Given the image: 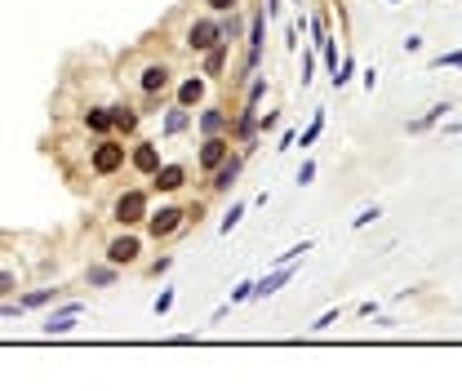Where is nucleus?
I'll return each instance as SVG.
<instances>
[{
	"instance_id": "f257e3e1",
	"label": "nucleus",
	"mask_w": 462,
	"mask_h": 391,
	"mask_svg": "<svg viewBox=\"0 0 462 391\" xmlns=\"http://www.w3.org/2000/svg\"><path fill=\"white\" fill-rule=\"evenodd\" d=\"M89 169L98 178H112L116 169H125V147L112 142V138H103L98 147H94V156H89Z\"/></svg>"
},
{
	"instance_id": "f03ea898",
	"label": "nucleus",
	"mask_w": 462,
	"mask_h": 391,
	"mask_svg": "<svg viewBox=\"0 0 462 391\" xmlns=\"http://www.w3.org/2000/svg\"><path fill=\"white\" fill-rule=\"evenodd\" d=\"M112 218H116L120 227H133V223H142V218H147V191H138V187H133V191H125V196L116 200Z\"/></svg>"
},
{
	"instance_id": "7ed1b4c3",
	"label": "nucleus",
	"mask_w": 462,
	"mask_h": 391,
	"mask_svg": "<svg viewBox=\"0 0 462 391\" xmlns=\"http://www.w3.org/2000/svg\"><path fill=\"white\" fill-rule=\"evenodd\" d=\"M187 223V209H178V205H165L161 214H147V231L156 240H165V236H174V231Z\"/></svg>"
},
{
	"instance_id": "20e7f679",
	"label": "nucleus",
	"mask_w": 462,
	"mask_h": 391,
	"mask_svg": "<svg viewBox=\"0 0 462 391\" xmlns=\"http://www.w3.org/2000/svg\"><path fill=\"white\" fill-rule=\"evenodd\" d=\"M218 40H223V27H218L214 18H196L187 27V49H196V54H204V49H214Z\"/></svg>"
},
{
	"instance_id": "39448f33",
	"label": "nucleus",
	"mask_w": 462,
	"mask_h": 391,
	"mask_svg": "<svg viewBox=\"0 0 462 391\" xmlns=\"http://www.w3.org/2000/svg\"><path fill=\"white\" fill-rule=\"evenodd\" d=\"M227 152H231V142L223 138V133H209V138H204V147H200V161H196V165L204 169V174H214V169L227 161Z\"/></svg>"
},
{
	"instance_id": "423d86ee",
	"label": "nucleus",
	"mask_w": 462,
	"mask_h": 391,
	"mask_svg": "<svg viewBox=\"0 0 462 391\" xmlns=\"http://www.w3.org/2000/svg\"><path fill=\"white\" fill-rule=\"evenodd\" d=\"M138 236H116L112 244H107V263L112 267H129V263H138Z\"/></svg>"
},
{
	"instance_id": "0eeeda50",
	"label": "nucleus",
	"mask_w": 462,
	"mask_h": 391,
	"mask_svg": "<svg viewBox=\"0 0 462 391\" xmlns=\"http://www.w3.org/2000/svg\"><path fill=\"white\" fill-rule=\"evenodd\" d=\"M240 165H245V156H231L227 152V161L209 174V187L214 191H231V187H236V178H240Z\"/></svg>"
},
{
	"instance_id": "6e6552de",
	"label": "nucleus",
	"mask_w": 462,
	"mask_h": 391,
	"mask_svg": "<svg viewBox=\"0 0 462 391\" xmlns=\"http://www.w3.org/2000/svg\"><path fill=\"white\" fill-rule=\"evenodd\" d=\"M80 311H84V302H67V307L58 311V316H50V320H45L40 329H45L50 338H58V334H71V329H76V316H80Z\"/></svg>"
},
{
	"instance_id": "1a4fd4ad",
	"label": "nucleus",
	"mask_w": 462,
	"mask_h": 391,
	"mask_svg": "<svg viewBox=\"0 0 462 391\" xmlns=\"http://www.w3.org/2000/svg\"><path fill=\"white\" fill-rule=\"evenodd\" d=\"M289 280H294V263H285V267H276L271 276L253 280V293H249V298H271V293L281 289V285H289Z\"/></svg>"
},
{
	"instance_id": "9d476101",
	"label": "nucleus",
	"mask_w": 462,
	"mask_h": 391,
	"mask_svg": "<svg viewBox=\"0 0 462 391\" xmlns=\"http://www.w3.org/2000/svg\"><path fill=\"white\" fill-rule=\"evenodd\" d=\"M182 182H187V165H161L151 174V187L156 191H178Z\"/></svg>"
},
{
	"instance_id": "9b49d317",
	"label": "nucleus",
	"mask_w": 462,
	"mask_h": 391,
	"mask_svg": "<svg viewBox=\"0 0 462 391\" xmlns=\"http://www.w3.org/2000/svg\"><path fill=\"white\" fill-rule=\"evenodd\" d=\"M169 76H174V71H169L165 63H147V67H142V94H165L169 89Z\"/></svg>"
},
{
	"instance_id": "f8f14e48",
	"label": "nucleus",
	"mask_w": 462,
	"mask_h": 391,
	"mask_svg": "<svg viewBox=\"0 0 462 391\" xmlns=\"http://www.w3.org/2000/svg\"><path fill=\"white\" fill-rule=\"evenodd\" d=\"M133 169L151 178L156 169H161V147H156V142H138V147H133Z\"/></svg>"
},
{
	"instance_id": "ddd939ff",
	"label": "nucleus",
	"mask_w": 462,
	"mask_h": 391,
	"mask_svg": "<svg viewBox=\"0 0 462 391\" xmlns=\"http://www.w3.org/2000/svg\"><path fill=\"white\" fill-rule=\"evenodd\" d=\"M107 116H112V129H120V133H133V129H138V120H142V112H133L129 103L107 107Z\"/></svg>"
},
{
	"instance_id": "4468645a",
	"label": "nucleus",
	"mask_w": 462,
	"mask_h": 391,
	"mask_svg": "<svg viewBox=\"0 0 462 391\" xmlns=\"http://www.w3.org/2000/svg\"><path fill=\"white\" fill-rule=\"evenodd\" d=\"M262 31H267V18L253 14V22H249V67H258V58H262Z\"/></svg>"
},
{
	"instance_id": "2eb2a0df",
	"label": "nucleus",
	"mask_w": 462,
	"mask_h": 391,
	"mask_svg": "<svg viewBox=\"0 0 462 391\" xmlns=\"http://www.w3.org/2000/svg\"><path fill=\"white\" fill-rule=\"evenodd\" d=\"M200 98H204V80L191 76V80H182V84H178V107H187V112H191Z\"/></svg>"
},
{
	"instance_id": "dca6fc26",
	"label": "nucleus",
	"mask_w": 462,
	"mask_h": 391,
	"mask_svg": "<svg viewBox=\"0 0 462 391\" xmlns=\"http://www.w3.org/2000/svg\"><path fill=\"white\" fill-rule=\"evenodd\" d=\"M253 129H258V103H249L245 112L236 116V138H240V142H249V138H253Z\"/></svg>"
},
{
	"instance_id": "f3484780",
	"label": "nucleus",
	"mask_w": 462,
	"mask_h": 391,
	"mask_svg": "<svg viewBox=\"0 0 462 391\" xmlns=\"http://www.w3.org/2000/svg\"><path fill=\"white\" fill-rule=\"evenodd\" d=\"M227 63V40H218L214 49H204V76H218Z\"/></svg>"
},
{
	"instance_id": "a211bd4d",
	"label": "nucleus",
	"mask_w": 462,
	"mask_h": 391,
	"mask_svg": "<svg viewBox=\"0 0 462 391\" xmlns=\"http://www.w3.org/2000/svg\"><path fill=\"white\" fill-rule=\"evenodd\" d=\"M227 129V116L218 112V107H209V112H200V133L209 138V133H223Z\"/></svg>"
},
{
	"instance_id": "6ab92c4d",
	"label": "nucleus",
	"mask_w": 462,
	"mask_h": 391,
	"mask_svg": "<svg viewBox=\"0 0 462 391\" xmlns=\"http://www.w3.org/2000/svg\"><path fill=\"white\" fill-rule=\"evenodd\" d=\"M187 125H191V112H187V107H174V112L165 116V133H182Z\"/></svg>"
},
{
	"instance_id": "aec40b11",
	"label": "nucleus",
	"mask_w": 462,
	"mask_h": 391,
	"mask_svg": "<svg viewBox=\"0 0 462 391\" xmlns=\"http://www.w3.org/2000/svg\"><path fill=\"white\" fill-rule=\"evenodd\" d=\"M445 112H449V103H435V107H431V112L422 116V120H413V125H409V133H422V129H431V125H435V120H440Z\"/></svg>"
},
{
	"instance_id": "412c9836",
	"label": "nucleus",
	"mask_w": 462,
	"mask_h": 391,
	"mask_svg": "<svg viewBox=\"0 0 462 391\" xmlns=\"http://www.w3.org/2000/svg\"><path fill=\"white\" fill-rule=\"evenodd\" d=\"M84 125H89V133H107V129H112V116H107V107L89 112V116H84Z\"/></svg>"
},
{
	"instance_id": "4be33fe9",
	"label": "nucleus",
	"mask_w": 462,
	"mask_h": 391,
	"mask_svg": "<svg viewBox=\"0 0 462 391\" xmlns=\"http://www.w3.org/2000/svg\"><path fill=\"white\" fill-rule=\"evenodd\" d=\"M89 285H116V267L112 263H107V267H89Z\"/></svg>"
},
{
	"instance_id": "5701e85b",
	"label": "nucleus",
	"mask_w": 462,
	"mask_h": 391,
	"mask_svg": "<svg viewBox=\"0 0 462 391\" xmlns=\"http://www.w3.org/2000/svg\"><path fill=\"white\" fill-rule=\"evenodd\" d=\"M54 298H58V289H31L27 298H18V302L22 307H45V302H54Z\"/></svg>"
},
{
	"instance_id": "b1692460",
	"label": "nucleus",
	"mask_w": 462,
	"mask_h": 391,
	"mask_svg": "<svg viewBox=\"0 0 462 391\" xmlns=\"http://www.w3.org/2000/svg\"><path fill=\"white\" fill-rule=\"evenodd\" d=\"M240 218H245V205H231V214L223 218V236H231V231H236V223Z\"/></svg>"
},
{
	"instance_id": "393cba45",
	"label": "nucleus",
	"mask_w": 462,
	"mask_h": 391,
	"mask_svg": "<svg viewBox=\"0 0 462 391\" xmlns=\"http://www.w3.org/2000/svg\"><path fill=\"white\" fill-rule=\"evenodd\" d=\"M373 218H382V209H378V205H373V209H360L356 218H351V227H356V231H360V227H369V223H373Z\"/></svg>"
},
{
	"instance_id": "a878e982",
	"label": "nucleus",
	"mask_w": 462,
	"mask_h": 391,
	"mask_svg": "<svg viewBox=\"0 0 462 391\" xmlns=\"http://www.w3.org/2000/svg\"><path fill=\"white\" fill-rule=\"evenodd\" d=\"M431 67H458V71H462V49H454V54H440V58H431Z\"/></svg>"
},
{
	"instance_id": "bb28decb",
	"label": "nucleus",
	"mask_w": 462,
	"mask_h": 391,
	"mask_svg": "<svg viewBox=\"0 0 462 391\" xmlns=\"http://www.w3.org/2000/svg\"><path fill=\"white\" fill-rule=\"evenodd\" d=\"M320 129H325V116H320V112H315V120H311V129H307V133H302V147H311L315 138H320Z\"/></svg>"
},
{
	"instance_id": "cd10ccee",
	"label": "nucleus",
	"mask_w": 462,
	"mask_h": 391,
	"mask_svg": "<svg viewBox=\"0 0 462 391\" xmlns=\"http://www.w3.org/2000/svg\"><path fill=\"white\" fill-rule=\"evenodd\" d=\"M169 307H174V289H165L161 298L151 302V311H156V316H169Z\"/></svg>"
},
{
	"instance_id": "c85d7f7f",
	"label": "nucleus",
	"mask_w": 462,
	"mask_h": 391,
	"mask_svg": "<svg viewBox=\"0 0 462 391\" xmlns=\"http://www.w3.org/2000/svg\"><path fill=\"white\" fill-rule=\"evenodd\" d=\"M249 293H253V280H240V285L231 289V302H249Z\"/></svg>"
},
{
	"instance_id": "c756f323",
	"label": "nucleus",
	"mask_w": 462,
	"mask_h": 391,
	"mask_svg": "<svg viewBox=\"0 0 462 391\" xmlns=\"http://www.w3.org/2000/svg\"><path fill=\"white\" fill-rule=\"evenodd\" d=\"M204 5H209V9H214V14H231V9H236V5H240V0H204Z\"/></svg>"
},
{
	"instance_id": "7c9ffc66",
	"label": "nucleus",
	"mask_w": 462,
	"mask_h": 391,
	"mask_svg": "<svg viewBox=\"0 0 462 391\" xmlns=\"http://www.w3.org/2000/svg\"><path fill=\"white\" fill-rule=\"evenodd\" d=\"M311 178H315V161H302V169H298V182H302V187H307Z\"/></svg>"
},
{
	"instance_id": "2f4dec72",
	"label": "nucleus",
	"mask_w": 462,
	"mask_h": 391,
	"mask_svg": "<svg viewBox=\"0 0 462 391\" xmlns=\"http://www.w3.org/2000/svg\"><path fill=\"white\" fill-rule=\"evenodd\" d=\"M258 125H262V129H276V125H281V112H267V116H258Z\"/></svg>"
},
{
	"instance_id": "473e14b6",
	"label": "nucleus",
	"mask_w": 462,
	"mask_h": 391,
	"mask_svg": "<svg viewBox=\"0 0 462 391\" xmlns=\"http://www.w3.org/2000/svg\"><path fill=\"white\" fill-rule=\"evenodd\" d=\"M334 320H338V311H325V316H320V320H315V325H311V329H329V325H334Z\"/></svg>"
},
{
	"instance_id": "72a5a7b5",
	"label": "nucleus",
	"mask_w": 462,
	"mask_h": 391,
	"mask_svg": "<svg viewBox=\"0 0 462 391\" xmlns=\"http://www.w3.org/2000/svg\"><path fill=\"white\" fill-rule=\"evenodd\" d=\"M9 289H14V276H9V272H0V293H9Z\"/></svg>"
},
{
	"instance_id": "f704fd0d",
	"label": "nucleus",
	"mask_w": 462,
	"mask_h": 391,
	"mask_svg": "<svg viewBox=\"0 0 462 391\" xmlns=\"http://www.w3.org/2000/svg\"><path fill=\"white\" fill-rule=\"evenodd\" d=\"M22 311V302H18V307H14V302H0V316H18Z\"/></svg>"
},
{
	"instance_id": "c9c22d12",
	"label": "nucleus",
	"mask_w": 462,
	"mask_h": 391,
	"mask_svg": "<svg viewBox=\"0 0 462 391\" xmlns=\"http://www.w3.org/2000/svg\"><path fill=\"white\" fill-rule=\"evenodd\" d=\"M276 9H281V0H267V14H276Z\"/></svg>"
},
{
	"instance_id": "e433bc0d",
	"label": "nucleus",
	"mask_w": 462,
	"mask_h": 391,
	"mask_svg": "<svg viewBox=\"0 0 462 391\" xmlns=\"http://www.w3.org/2000/svg\"><path fill=\"white\" fill-rule=\"evenodd\" d=\"M392 5H400V0H392Z\"/></svg>"
}]
</instances>
